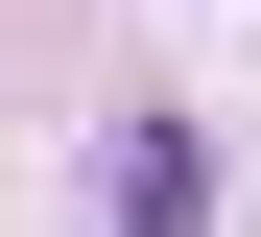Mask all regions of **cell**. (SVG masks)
Segmentation results:
<instances>
[{
    "label": "cell",
    "instance_id": "obj_1",
    "mask_svg": "<svg viewBox=\"0 0 261 237\" xmlns=\"http://www.w3.org/2000/svg\"><path fill=\"white\" fill-rule=\"evenodd\" d=\"M190 214H214V142L190 119H119V237H190Z\"/></svg>",
    "mask_w": 261,
    "mask_h": 237
}]
</instances>
